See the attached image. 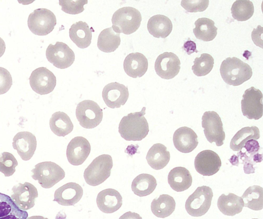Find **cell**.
Listing matches in <instances>:
<instances>
[{
  "label": "cell",
  "mask_w": 263,
  "mask_h": 219,
  "mask_svg": "<svg viewBox=\"0 0 263 219\" xmlns=\"http://www.w3.org/2000/svg\"><path fill=\"white\" fill-rule=\"evenodd\" d=\"M146 108L139 112L128 113L120 122L118 131L121 136L126 141H140L148 133V124L144 115Z\"/></svg>",
  "instance_id": "obj_1"
},
{
  "label": "cell",
  "mask_w": 263,
  "mask_h": 219,
  "mask_svg": "<svg viewBox=\"0 0 263 219\" xmlns=\"http://www.w3.org/2000/svg\"><path fill=\"white\" fill-rule=\"evenodd\" d=\"M220 73L226 84L234 86L250 79L253 73L250 65L236 57H229L223 60L220 65Z\"/></svg>",
  "instance_id": "obj_2"
},
{
  "label": "cell",
  "mask_w": 263,
  "mask_h": 219,
  "mask_svg": "<svg viewBox=\"0 0 263 219\" xmlns=\"http://www.w3.org/2000/svg\"><path fill=\"white\" fill-rule=\"evenodd\" d=\"M142 21L140 12L132 7H122L113 14L112 28L118 33L130 34L139 28Z\"/></svg>",
  "instance_id": "obj_3"
},
{
  "label": "cell",
  "mask_w": 263,
  "mask_h": 219,
  "mask_svg": "<svg viewBox=\"0 0 263 219\" xmlns=\"http://www.w3.org/2000/svg\"><path fill=\"white\" fill-rule=\"evenodd\" d=\"M112 166V159L110 155L102 154L97 156L84 172L85 182L92 186L99 185L110 176Z\"/></svg>",
  "instance_id": "obj_4"
},
{
  "label": "cell",
  "mask_w": 263,
  "mask_h": 219,
  "mask_svg": "<svg viewBox=\"0 0 263 219\" xmlns=\"http://www.w3.org/2000/svg\"><path fill=\"white\" fill-rule=\"evenodd\" d=\"M31 172L32 178L46 189L53 187L65 176L64 170L59 165L50 161L37 164Z\"/></svg>",
  "instance_id": "obj_5"
},
{
  "label": "cell",
  "mask_w": 263,
  "mask_h": 219,
  "mask_svg": "<svg viewBox=\"0 0 263 219\" xmlns=\"http://www.w3.org/2000/svg\"><path fill=\"white\" fill-rule=\"evenodd\" d=\"M213 193L208 186L197 187L185 203V208L189 215L198 217L204 215L210 209Z\"/></svg>",
  "instance_id": "obj_6"
},
{
  "label": "cell",
  "mask_w": 263,
  "mask_h": 219,
  "mask_svg": "<svg viewBox=\"0 0 263 219\" xmlns=\"http://www.w3.org/2000/svg\"><path fill=\"white\" fill-rule=\"evenodd\" d=\"M27 24L29 30L34 34L43 36L52 31L57 24V19L50 10L39 8L29 15Z\"/></svg>",
  "instance_id": "obj_7"
},
{
  "label": "cell",
  "mask_w": 263,
  "mask_h": 219,
  "mask_svg": "<svg viewBox=\"0 0 263 219\" xmlns=\"http://www.w3.org/2000/svg\"><path fill=\"white\" fill-rule=\"evenodd\" d=\"M76 115L80 125L86 129L98 126L103 118V111L99 105L92 100H84L77 106Z\"/></svg>",
  "instance_id": "obj_8"
},
{
  "label": "cell",
  "mask_w": 263,
  "mask_h": 219,
  "mask_svg": "<svg viewBox=\"0 0 263 219\" xmlns=\"http://www.w3.org/2000/svg\"><path fill=\"white\" fill-rule=\"evenodd\" d=\"M202 127L207 140L210 143H216L217 146L223 144L225 132L219 115L214 111H205L202 116Z\"/></svg>",
  "instance_id": "obj_9"
},
{
  "label": "cell",
  "mask_w": 263,
  "mask_h": 219,
  "mask_svg": "<svg viewBox=\"0 0 263 219\" xmlns=\"http://www.w3.org/2000/svg\"><path fill=\"white\" fill-rule=\"evenodd\" d=\"M241 111L243 116L250 120L260 118L263 114L262 94L254 87L245 90L241 101Z\"/></svg>",
  "instance_id": "obj_10"
},
{
  "label": "cell",
  "mask_w": 263,
  "mask_h": 219,
  "mask_svg": "<svg viewBox=\"0 0 263 219\" xmlns=\"http://www.w3.org/2000/svg\"><path fill=\"white\" fill-rule=\"evenodd\" d=\"M47 60L54 66L60 69L70 67L75 59L74 53L65 43L57 42L54 45L49 44L46 51Z\"/></svg>",
  "instance_id": "obj_11"
},
{
  "label": "cell",
  "mask_w": 263,
  "mask_h": 219,
  "mask_svg": "<svg viewBox=\"0 0 263 219\" xmlns=\"http://www.w3.org/2000/svg\"><path fill=\"white\" fill-rule=\"evenodd\" d=\"M32 89L40 95L51 92L56 86L54 74L46 67H39L34 70L29 78Z\"/></svg>",
  "instance_id": "obj_12"
},
{
  "label": "cell",
  "mask_w": 263,
  "mask_h": 219,
  "mask_svg": "<svg viewBox=\"0 0 263 219\" xmlns=\"http://www.w3.org/2000/svg\"><path fill=\"white\" fill-rule=\"evenodd\" d=\"M12 191L13 194L11 198L21 210L26 211L34 206L38 192L36 187L32 184L28 182L18 183L13 187Z\"/></svg>",
  "instance_id": "obj_13"
},
{
  "label": "cell",
  "mask_w": 263,
  "mask_h": 219,
  "mask_svg": "<svg viewBox=\"0 0 263 219\" xmlns=\"http://www.w3.org/2000/svg\"><path fill=\"white\" fill-rule=\"evenodd\" d=\"M180 61L173 52H165L160 54L155 63V70L158 76L170 79L176 76L180 69Z\"/></svg>",
  "instance_id": "obj_14"
},
{
  "label": "cell",
  "mask_w": 263,
  "mask_h": 219,
  "mask_svg": "<svg viewBox=\"0 0 263 219\" xmlns=\"http://www.w3.org/2000/svg\"><path fill=\"white\" fill-rule=\"evenodd\" d=\"M194 166L196 170L203 176H211L216 173L221 166V161L215 152L205 150L195 157Z\"/></svg>",
  "instance_id": "obj_15"
},
{
  "label": "cell",
  "mask_w": 263,
  "mask_h": 219,
  "mask_svg": "<svg viewBox=\"0 0 263 219\" xmlns=\"http://www.w3.org/2000/svg\"><path fill=\"white\" fill-rule=\"evenodd\" d=\"M106 106L110 108H120L127 102L129 92L127 86L117 82L107 84L102 93Z\"/></svg>",
  "instance_id": "obj_16"
},
{
  "label": "cell",
  "mask_w": 263,
  "mask_h": 219,
  "mask_svg": "<svg viewBox=\"0 0 263 219\" xmlns=\"http://www.w3.org/2000/svg\"><path fill=\"white\" fill-rule=\"evenodd\" d=\"M91 150L88 141L83 136H76L68 143L66 156L69 163L74 166L82 164L88 157Z\"/></svg>",
  "instance_id": "obj_17"
},
{
  "label": "cell",
  "mask_w": 263,
  "mask_h": 219,
  "mask_svg": "<svg viewBox=\"0 0 263 219\" xmlns=\"http://www.w3.org/2000/svg\"><path fill=\"white\" fill-rule=\"evenodd\" d=\"M37 142L34 134L28 131H21L14 136L12 146L23 161H28L34 155Z\"/></svg>",
  "instance_id": "obj_18"
},
{
  "label": "cell",
  "mask_w": 263,
  "mask_h": 219,
  "mask_svg": "<svg viewBox=\"0 0 263 219\" xmlns=\"http://www.w3.org/2000/svg\"><path fill=\"white\" fill-rule=\"evenodd\" d=\"M83 194V189L79 184L69 182L55 190L53 201L62 206H73L81 200Z\"/></svg>",
  "instance_id": "obj_19"
},
{
  "label": "cell",
  "mask_w": 263,
  "mask_h": 219,
  "mask_svg": "<svg viewBox=\"0 0 263 219\" xmlns=\"http://www.w3.org/2000/svg\"><path fill=\"white\" fill-rule=\"evenodd\" d=\"M173 141L175 147L182 153L192 152L198 144L197 135L187 127L177 129L174 133Z\"/></svg>",
  "instance_id": "obj_20"
},
{
  "label": "cell",
  "mask_w": 263,
  "mask_h": 219,
  "mask_svg": "<svg viewBox=\"0 0 263 219\" xmlns=\"http://www.w3.org/2000/svg\"><path fill=\"white\" fill-rule=\"evenodd\" d=\"M99 209L105 213H112L120 208L122 205V197L116 190L105 189L100 191L96 198Z\"/></svg>",
  "instance_id": "obj_21"
},
{
  "label": "cell",
  "mask_w": 263,
  "mask_h": 219,
  "mask_svg": "<svg viewBox=\"0 0 263 219\" xmlns=\"http://www.w3.org/2000/svg\"><path fill=\"white\" fill-rule=\"evenodd\" d=\"M123 68L125 72L128 76L133 78L141 77L147 71L148 61L140 52L131 53L125 57Z\"/></svg>",
  "instance_id": "obj_22"
},
{
  "label": "cell",
  "mask_w": 263,
  "mask_h": 219,
  "mask_svg": "<svg viewBox=\"0 0 263 219\" xmlns=\"http://www.w3.org/2000/svg\"><path fill=\"white\" fill-rule=\"evenodd\" d=\"M94 30L88 24L82 21L73 24L69 30V35L71 40L79 47L84 49L91 44L92 32Z\"/></svg>",
  "instance_id": "obj_23"
},
{
  "label": "cell",
  "mask_w": 263,
  "mask_h": 219,
  "mask_svg": "<svg viewBox=\"0 0 263 219\" xmlns=\"http://www.w3.org/2000/svg\"><path fill=\"white\" fill-rule=\"evenodd\" d=\"M167 181L173 190L177 192H181L191 187L192 177L186 168L183 167H176L170 171Z\"/></svg>",
  "instance_id": "obj_24"
},
{
  "label": "cell",
  "mask_w": 263,
  "mask_h": 219,
  "mask_svg": "<svg viewBox=\"0 0 263 219\" xmlns=\"http://www.w3.org/2000/svg\"><path fill=\"white\" fill-rule=\"evenodd\" d=\"M147 28L149 33L154 37L165 38L171 33L173 24L168 17L157 14L148 19Z\"/></svg>",
  "instance_id": "obj_25"
},
{
  "label": "cell",
  "mask_w": 263,
  "mask_h": 219,
  "mask_svg": "<svg viewBox=\"0 0 263 219\" xmlns=\"http://www.w3.org/2000/svg\"><path fill=\"white\" fill-rule=\"evenodd\" d=\"M148 165L155 170L164 168L170 160V153L167 148L160 143L154 144L149 149L146 156Z\"/></svg>",
  "instance_id": "obj_26"
},
{
  "label": "cell",
  "mask_w": 263,
  "mask_h": 219,
  "mask_svg": "<svg viewBox=\"0 0 263 219\" xmlns=\"http://www.w3.org/2000/svg\"><path fill=\"white\" fill-rule=\"evenodd\" d=\"M217 207L224 215L234 216L241 212L243 202L241 197L234 193L222 194L218 198Z\"/></svg>",
  "instance_id": "obj_27"
},
{
  "label": "cell",
  "mask_w": 263,
  "mask_h": 219,
  "mask_svg": "<svg viewBox=\"0 0 263 219\" xmlns=\"http://www.w3.org/2000/svg\"><path fill=\"white\" fill-rule=\"evenodd\" d=\"M27 211L21 210L11 197L0 192V219H26Z\"/></svg>",
  "instance_id": "obj_28"
},
{
  "label": "cell",
  "mask_w": 263,
  "mask_h": 219,
  "mask_svg": "<svg viewBox=\"0 0 263 219\" xmlns=\"http://www.w3.org/2000/svg\"><path fill=\"white\" fill-rule=\"evenodd\" d=\"M49 126L52 132L59 136H65L73 129V125L69 116L64 112H54L49 120Z\"/></svg>",
  "instance_id": "obj_29"
},
{
  "label": "cell",
  "mask_w": 263,
  "mask_h": 219,
  "mask_svg": "<svg viewBox=\"0 0 263 219\" xmlns=\"http://www.w3.org/2000/svg\"><path fill=\"white\" fill-rule=\"evenodd\" d=\"M157 186V181L154 176L142 173L137 176L132 183V190L135 194L145 196L151 194Z\"/></svg>",
  "instance_id": "obj_30"
},
{
  "label": "cell",
  "mask_w": 263,
  "mask_h": 219,
  "mask_svg": "<svg viewBox=\"0 0 263 219\" xmlns=\"http://www.w3.org/2000/svg\"><path fill=\"white\" fill-rule=\"evenodd\" d=\"M121 43L120 33L116 32L112 27L103 30L98 38L97 46L99 50L110 53L115 51Z\"/></svg>",
  "instance_id": "obj_31"
},
{
  "label": "cell",
  "mask_w": 263,
  "mask_h": 219,
  "mask_svg": "<svg viewBox=\"0 0 263 219\" xmlns=\"http://www.w3.org/2000/svg\"><path fill=\"white\" fill-rule=\"evenodd\" d=\"M195 26L193 31L197 39L209 42L216 36L217 28L213 20L206 17L199 18L195 21Z\"/></svg>",
  "instance_id": "obj_32"
},
{
  "label": "cell",
  "mask_w": 263,
  "mask_h": 219,
  "mask_svg": "<svg viewBox=\"0 0 263 219\" xmlns=\"http://www.w3.org/2000/svg\"><path fill=\"white\" fill-rule=\"evenodd\" d=\"M176 203L174 198L168 194H161L151 203V210L157 217L165 218L175 210Z\"/></svg>",
  "instance_id": "obj_33"
},
{
  "label": "cell",
  "mask_w": 263,
  "mask_h": 219,
  "mask_svg": "<svg viewBox=\"0 0 263 219\" xmlns=\"http://www.w3.org/2000/svg\"><path fill=\"white\" fill-rule=\"evenodd\" d=\"M259 137L260 132L257 127H243L233 137L230 143V147L234 151H240L248 141L252 139L256 140Z\"/></svg>",
  "instance_id": "obj_34"
},
{
  "label": "cell",
  "mask_w": 263,
  "mask_h": 219,
  "mask_svg": "<svg viewBox=\"0 0 263 219\" xmlns=\"http://www.w3.org/2000/svg\"><path fill=\"white\" fill-rule=\"evenodd\" d=\"M241 197L246 207L256 211L263 208V189L259 186L249 187Z\"/></svg>",
  "instance_id": "obj_35"
},
{
  "label": "cell",
  "mask_w": 263,
  "mask_h": 219,
  "mask_svg": "<svg viewBox=\"0 0 263 219\" xmlns=\"http://www.w3.org/2000/svg\"><path fill=\"white\" fill-rule=\"evenodd\" d=\"M232 16L234 19L246 21L250 19L254 12L253 3L249 0H237L231 8Z\"/></svg>",
  "instance_id": "obj_36"
},
{
  "label": "cell",
  "mask_w": 263,
  "mask_h": 219,
  "mask_svg": "<svg viewBox=\"0 0 263 219\" xmlns=\"http://www.w3.org/2000/svg\"><path fill=\"white\" fill-rule=\"evenodd\" d=\"M214 63V58L210 54L202 53L195 58L192 70L197 76H205L211 71Z\"/></svg>",
  "instance_id": "obj_37"
},
{
  "label": "cell",
  "mask_w": 263,
  "mask_h": 219,
  "mask_svg": "<svg viewBox=\"0 0 263 219\" xmlns=\"http://www.w3.org/2000/svg\"><path fill=\"white\" fill-rule=\"evenodd\" d=\"M17 165V161L12 153L4 152L0 155V172L5 176L13 175Z\"/></svg>",
  "instance_id": "obj_38"
},
{
  "label": "cell",
  "mask_w": 263,
  "mask_h": 219,
  "mask_svg": "<svg viewBox=\"0 0 263 219\" xmlns=\"http://www.w3.org/2000/svg\"><path fill=\"white\" fill-rule=\"evenodd\" d=\"M59 5L62 10L70 14H77L84 10V6L88 3L87 0H60Z\"/></svg>",
  "instance_id": "obj_39"
},
{
  "label": "cell",
  "mask_w": 263,
  "mask_h": 219,
  "mask_svg": "<svg viewBox=\"0 0 263 219\" xmlns=\"http://www.w3.org/2000/svg\"><path fill=\"white\" fill-rule=\"evenodd\" d=\"M209 0H182L181 6L189 12H202L208 7Z\"/></svg>",
  "instance_id": "obj_40"
},
{
  "label": "cell",
  "mask_w": 263,
  "mask_h": 219,
  "mask_svg": "<svg viewBox=\"0 0 263 219\" xmlns=\"http://www.w3.org/2000/svg\"><path fill=\"white\" fill-rule=\"evenodd\" d=\"M12 85V78L9 71L0 67V95L8 92Z\"/></svg>",
  "instance_id": "obj_41"
},
{
  "label": "cell",
  "mask_w": 263,
  "mask_h": 219,
  "mask_svg": "<svg viewBox=\"0 0 263 219\" xmlns=\"http://www.w3.org/2000/svg\"><path fill=\"white\" fill-rule=\"evenodd\" d=\"M259 147V145L257 141L253 139L248 141L244 146V148L246 149L247 152L251 156H253L258 153Z\"/></svg>",
  "instance_id": "obj_42"
},
{
  "label": "cell",
  "mask_w": 263,
  "mask_h": 219,
  "mask_svg": "<svg viewBox=\"0 0 263 219\" xmlns=\"http://www.w3.org/2000/svg\"><path fill=\"white\" fill-rule=\"evenodd\" d=\"M183 49L186 51L187 54L190 55L193 52H197L196 45L195 43L191 40H189L184 43Z\"/></svg>",
  "instance_id": "obj_43"
},
{
  "label": "cell",
  "mask_w": 263,
  "mask_h": 219,
  "mask_svg": "<svg viewBox=\"0 0 263 219\" xmlns=\"http://www.w3.org/2000/svg\"><path fill=\"white\" fill-rule=\"evenodd\" d=\"M119 219H142V218L136 212L128 211L122 214Z\"/></svg>",
  "instance_id": "obj_44"
},
{
  "label": "cell",
  "mask_w": 263,
  "mask_h": 219,
  "mask_svg": "<svg viewBox=\"0 0 263 219\" xmlns=\"http://www.w3.org/2000/svg\"><path fill=\"white\" fill-rule=\"evenodd\" d=\"M6 49L4 41L0 37V57L4 54Z\"/></svg>",
  "instance_id": "obj_45"
},
{
  "label": "cell",
  "mask_w": 263,
  "mask_h": 219,
  "mask_svg": "<svg viewBox=\"0 0 263 219\" xmlns=\"http://www.w3.org/2000/svg\"><path fill=\"white\" fill-rule=\"evenodd\" d=\"M26 219H48L40 215H34L27 217Z\"/></svg>",
  "instance_id": "obj_46"
},
{
  "label": "cell",
  "mask_w": 263,
  "mask_h": 219,
  "mask_svg": "<svg viewBox=\"0 0 263 219\" xmlns=\"http://www.w3.org/2000/svg\"><path fill=\"white\" fill-rule=\"evenodd\" d=\"M252 219H258V218H252Z\"/></svg>",
  "instance_id": "obj_47"
}]
</instances>
